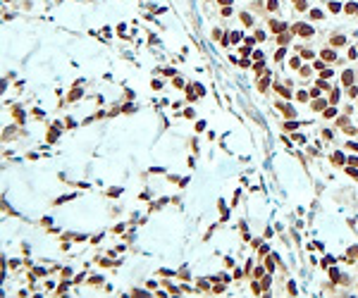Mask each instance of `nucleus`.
<instances>
[{
  "label": "nucleus",
  "mask_w": 358,
  "mask_h": 298,
  "mask_svg": "<svg viewBox=\"0 0 358 298\" xmlns=\"http://www.w3.org/2000/svg\"><path fill=\"white\" fill-rule=\"evenodd\" d=\"M342 79H344V84H351V81H353V72H344Z\"/></svg>",
  "instance_id": "f257e3e1"
},
{
  "label": "nucleus",
  "mask_w": 358,
  "mask_h": 298,
  "mask_svg": "<svg viewBox=\"0 0 358 298\" xmlns=\"http://www.w3.org/2000/svg\"><path fill=\"white\" fill-rule=\"evenodd\" d=\"M298 33H303V36H308V33H313L310 26H298Z\"/></svg>",
  "instance_id": "f03ea898"
},
{
  "label": "nucleus",
  "mask_w": 358,
  "mask_h": 298,
  "mask_svg": "<svg viewBox=\"0 0 358 298\" xmlns=\"http://www.w3.org/2000/svg\"><path fill=\"white\" fill-rule=\"evenodd\" d=\"M332 43H334V45H344V36H337Z\"/></svg>",
  "instance_id": "7ed1b4c3"
},
{
  "label": "nucleus",
  "mask_w": 358,
  "mask_h": 298,
  "mask_svg": "<svg viewBox=\"0 0 358 298\" xmlns=\"http://www.w3.org/2000/svg\"><path fill=\"white\" fill-rule=\"evenodd\" d=\"M322 57H325V60H332V57H334V52H332V50H327V52H322Z\"/></svg>",
  "instance_id": "20e7f679"
},
{
  "label": "nucleus",
  "mask_w": 358,
  "mask_h": 298,
  "mask_svg": "<svg viewBox=\"0 0 358 298\" xmlns=\"http://www.w3.org/2000/svg\"><path fill=\"white\" fill-rule=\"evenodd\" d=\"M330 10L332 12H339V3H330Z\"/></svg>",
  "instance_id": "39448f33"
}]
</instances>
